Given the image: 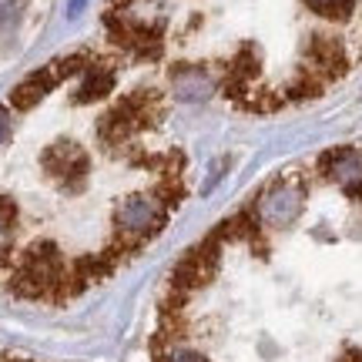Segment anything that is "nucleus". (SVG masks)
Returning <instances> with one entry per match:
<instances>
[{
	"mask_svg": "<svg viewBox=\"0 0 362 362\" xmlns=\"http://www.w3.org/2000/svg\"><path fill=\"white\" fill-rule=\"evenodd\" d=\"M0 362H34V359H27V356H13V352L0 349Z\"/></svg>",
	"mask_w": 362,
	"mask_h": 362,
	"instance_id": "nucleus-1",
	"label": "nucleus"
}]
</instances>
